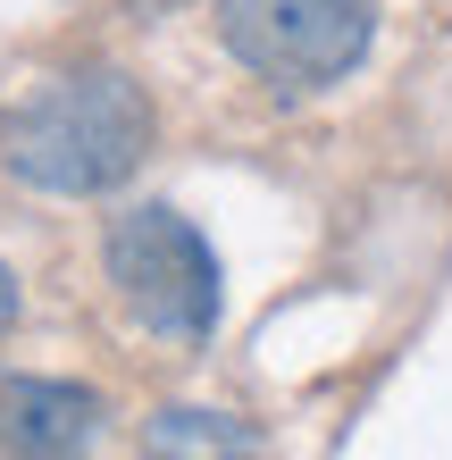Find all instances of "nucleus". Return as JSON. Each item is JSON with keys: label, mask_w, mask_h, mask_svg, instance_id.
Instances as JSON below:
<instances>
[{"label": "nucleus", "mask_w": 452, "mask_h": 460, "mask_svg": "<svg viewBox=\"0 0 452 460\" xmlns=\"http://www.w3.org/2000/svg\"><path fill=\"white\" fill-rule=\"evenodd\" d=\"M101 268H110L126 318H143L151 335L168 343H209L218 335V252L209 234L168 201H143V209H118L110 234H101Z\"/></svg>", "instance_id": "obj_2"}, {"label": "nucleus", "mask_w": 452, "mask_h": 460, "mask_svg": "<svg viewBox=\"0 0 452 460\" xmlns=\"http://www.w3.org/2000/svg\"><path fill=\"white\" fill-rule=\"evenodd\" d=\"M151 460H277L269 444H260V427H244L235 411H193V402H176V411L151 419L143 436Z\"/></svg>", "instance_id": "obj_5"}, {"label": "nucleus", "mask_w": 452, "mask_h": 460, "mask_svg": "<svg viewBox=\"0 0 452 460\" xmlns=\"http://www.w3.org/2000/svg\"><path fill=\"white\" fill-rule=\"evenodd\" d=\"M218 42L277 93L343 84L377 42V0H218Z\"/></svg>", "instance_id": "obj_3"}, {"label": "nucleus", "mask_w": 452, "mask_h": 460, "mask_svg": "<svg viewBox=\"0 0 452 460\" xmlns=\"http://www.w3.org/2000/svg\"><path fill=\"white\" fill-rule=\"evenodd\" d=\"M151 151V101L126 67H67L9 118V159L17 184L34 193H59V201H84V193H110L143 168Z\"/></svg>", "instance_id": "obj_1"}, {"label": "nucleus", "mask_w": 452, "mask_h": 460, "mask_svg": "<svg viewBox=\"0 0 452 460\" xmlns=\"http://www.w3.org/2000/svg\"><path fill=\"white\" fill-rule=\"evenodd\" d=\"M101 444V394L67 376H0V452L9 460H84Z\"/></svg>", "instance_id": "obj_4"}, {"label": "nucleus", "mask_w": 452, "mask_h": 460, "mask_svg": "<svg viewBox=\"0 0 452 460\" xmlns=\"http://www.w3.org/2000/svg\"><path fill=\"white\" fill-rule=\"evenodd\" d=\"M17 318V285H9V268H0V327Z\"/></svg>", "instance_id": "obj_6"}]
</instances>
